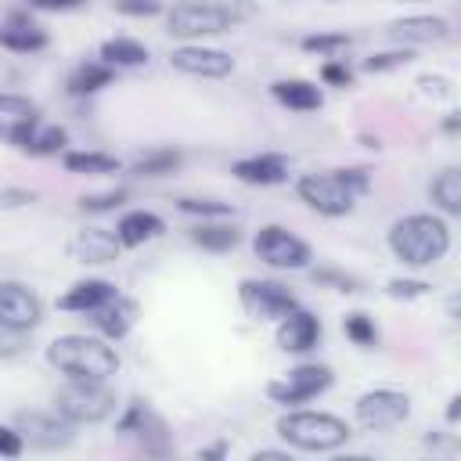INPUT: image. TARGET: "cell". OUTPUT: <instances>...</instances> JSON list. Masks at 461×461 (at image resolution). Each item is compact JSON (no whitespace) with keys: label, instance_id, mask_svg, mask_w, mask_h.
Here are the masks:
<instances>
[{"label":"cell","instance_id":"277c9868","mask_svg":"<svg viewBox=\"0 0 461 461\" xmlns=\"http://www.w3.org/2000/svg\"><path fill=\"white\" fill-rule=\"evenodd\" d=\"M367 191V173L364 169H339V173H313L299 180V198L324 212V216H346L357 198Z\"/></svg>","mask_w":461,"mask_h":461},{"label":"cell","instance_id":"603a6c76","mask_svg":"<svg viewBox=\"0 0 461 461\" xmlns=\"http://www.w3.org/2000/svg\"><path fill=\"white\" fill-rule=\"evenodd\" d=\"M101 58H104V65L137 68V65H148V47H140L137 40L115 36V40H104V43H101Z\"/></svg>","mask_w":461,"mask_h":461},{"label":"cell","instance_id":"d590c367","mask_svg":"<svg viewBox=\"0 0 461 461\" xmlns=\"http://www.w3.org/2000/svg\"><path fill=\"white\" fill-rule=\"evenodd\" d=\"M385 292H389L393 299H421V295L429 292V285H425V281H403V277H393Z\"/></svg>","mask_w":461,"mask_h":461},{"label":"cell","instance_id":"83f0119b","mask_svg":"<svg viewBox=\"0 0 461 461\" xmlns=\"http://www.w3.org/2000/svg\"><path fill=\"white\" fill-rule=\"evenodd\" d=\"M176 166H180V151L162 148V151L140 155V158L133 162V173H140V176H162V173H173Z\"/></svg>","mask_w":461,"mask_h":461},{"label":"cell","instance_id":"5b68a950","mask_svg":"<svg viewBox=\"0 0 461 461\" xmlns=\"http://www.w3.org/2000/svg\"><path fill=\"white\" fill-rule=\"evenodd\" d=\"M277 436L299 450H335L349 439V425L324 411H292L277 421Z\"/></svg>","mask_w":461,"mask_h":461},{"label":"cell","instance_id":"7bdbcfd3","mask_svg":"<svg viewBox=\"0 0 461 461\" xmlns=\"http://www.w3.org/2000/svg\"><path fill=\"white\" fill-rule=\"evenodd\" d=\"M252 457H256V461H288V454H285V450H256Z\"/></svg>","mask_w":461,"mask_h":461},{"label":"cell","instance_id":"52a82bcc","mask_svg":"<svg viewBox=\"0 0 461 461\" xmlns=\"http://www.w3.org/2000/svg\"><path fill=\"white\" fill-rule=\"evenodd\" d=\"M256 256L267 263V267H277V270H303L310 263V245L295 234H288L285 227H263L252 241Z\"/></svg>","mask_w":461,"mask_h":461},{"label":"cell","instance_id":"f35d334b","mask_svg":"<svg viewBox=\"0 0 461 461\" xmlns=\"http://www.w3.org/2000/svg\"><path fill=\"white\" fill-rule=\"evenodd\" d=\"M36 126H40V122H36V115H29V119H14V126L7 130V137H11L18 148H25V144H29V137L36 133Z\"/></svg>","mask_w":461,"mask_h":461},{"label":"cell","instance_id":"5bb4252c","mask_svg":"<svg viewBox=\"0 0 461 461\" xmlns=\"http://www.w3.org/2000/svg\"><path fill=\"white\" fill-rule=\"evenodd\" d=\"M321 342V321L313 317V313H306V310H292V313H285L281 317V324H277V346L281 349H288V353H306V349H313Z\"/></svg>","mask_w":461,"mask_h":461},{"label":"cell","instance_id":"f546056e","mask_svg":"<svg viewBox=\"0 0 461 461\" xmlns=\"http://www.w3.org/2000/svg\"><path fill=\"white\" fill-rule=\"evenodd\" d=\"M346 47H349L346 32H321V36L303 40V50H313V54H335V50H346Z\"/></svg>","mask_w":461,"mask_h":461},{"label":"cell","instance_id":"4316f807","mask_svg":"<svg viewBox=\"0 0 461 461\" xmlns=\"http://www.w3.org/2000/svg\"><path fill=\"white\" fill-rule=\"evenodd\" d=\"M65 169L68 173H115L119 158L115 155H101V151H68L65 155Z\"/></svg>","mask_w":461,"mask_h":461},{"label":"cell","instance_id":"836d02e7","mask_svg":"<svg viewBox=\"0 0 461 461\" xmlns=\"http://www.w3.org/2000/svg\"><path fill=\"white\" fill-rule=\"evenodd\" d=\"M0 115H14V119H29L36 115V104L22 94H0Z\"/></svg>","mask_w":461,"mask_h":461},{"label":"cell","instance_id":"60d3db41","mask_svg":"<svg viewBox=\"0 0 461 461\" xmlns=\"http://www.w3.org/2000/svg\"><path fill=\"white\" fill-rule=\"evenodd\" d=\"M313 281H317V285L331 281V285H339V292H357V281L346 277V274H335V270H321V274H313Z\"/></svg>","mask_w":461,"mask_h":461},{"label":"cell","instance_id":"ee69618b","mask_svg":"<svg viewBox=\"0 0 461 461\" xmlns=\"http://www.w3.org/2000/svg\"><path fill=\"white\" fill-rule=\"evenodd\" d=\"M457 414H461V400H457V396H454V400H450V407H447V418H450V421H454V418H457Z\"/></svg>","mask_w":461,"mask_h":461},{"label":"cell","instance_id":"2e32d148","mask_svg":"<svg viewBox=\"0 0 461 461\" xmlns=\"http://www.w3.org/2000/svg\"><path fill=\"white\" fill-rule=\"evenodd\" d=\"M133 317H137V306L130 299H122V295H112L108 303H101L97 310H90V321H94V328L104 339H122L133 328Z\"/></svg>","mask_w":461,"mask_h":461},{"label":"cell","instance_id":"d6986e66","mask_svg":"<svg viewBox=\"0 0 461 461\" xmlns=\"http://www.w3.org/2000/svg\"><path fill=\"white\" fill-rule=\"evenodd\" d=\"M234 176L241 184H281L288 176V162L285 155H252L234 162Z\"/></svg>","mask_w":461,"mask_h":461},{"label":"cell","instance_id":"30bf717a","mask_svg":"<svg viewBox=\"0 0 461 461\" xmlns=\"http://www.w3.org/2000/svg\"><path fill=\"white\" fill-rule=\"evenodd\" d=\"M407 414H411V400L396 389H375L357 400V421L364 429H393L407 421Z\"/></svg>","mask_w":461,"mask_h":461},{"label":"cell","instance_id":"cb8c5ba5","mask_svg":"<svg viewBox=\"0 0 461 461\" xmlns=\"http://www.w3.org/2000/svg\"><path fill=\"white\" fill-rule=\"evenodd\" d=\"M429 194H432V202H436L443 212L457 216V212H461V173H457L454 166L443 169V173L429 184Z\"/></svg>","mask_w":461,"mask_h":461},{"label":"cell","instance_id":"e575fe53","mask_svg":"<svg viewBox=\"0 0 461 461\" xmlns=\"http://www.w3.org/2000/svg\"><path fill=\"white\" fill-rule=\"evenodd\" d=\"M407 61H411L407 50H389V54H375V58H367L364 68H367V72H385V68H400V65H407Z\"/></svg>","mask_w":461,"mask_h":461},{"label":"cell","instance_id":"9a60e30c","mask_svg":"<svg viewBox=\"0 0 461 461\" xmlns=\"http://www.w3.org/2000/svg\"><path fill=\"white\" fill-rule=\"evenodd\" d=\"M119 249H122L119 234L101 230V227H86L72 238V256L79 263H112L119 256Z\"/></svg>","mask_w":461,"mask_h":461},{"label":"cell","instance_id":"484cf974","mask_svg":"<svg viewBox=\"0 0 461 461\" xmlns=\"http://www.w3.org/2000/svg\"><path fill=\"white\" fill-rule=\"evenodd\" d=\"M191 241L202 245V249H209V252H227V249H234V245L241 241V234H238V227L212 223V227H198V230H191Z\"/></svg>","mask_w":461,"mask_h":461},{"label":"cell","instance_id":"4fadbf2b","mask_svg":"<svg viewBox=\"0 0 461 461\" xmlns=\"http://www.w3.org/2000/svg\"><path fill=\"white\" fill-rule=\"evenodd\" d=\"M169 65L184 76H202V79H220L234 68V58L223 54V50H212V47H176L169 54Z\"/></svg>","mask_w":461,"mask_h":461},{"label":"cell","instance_id":"ac0fdd59","mask_svg":"<svg viewBox=\"0 0 461 461\" xmlns=\"http://www.w3.org/2000/svg\"><path fill=\"white\" fill-rule=\"evenodd\" d=\"M0 47L18 50V54H29V50L47 47V32H43L36 22H29L25 14H11V18L0 25Z\"/></svg>","mask_w":461,"mask_h":461},{"label":"cell","instance_id":"b9f144b4","mask_svg":"<svg viewBox=\"0 0 461 461\" xmlns=\"http://www.w3.org/2000/svg\"><path fill=\"white\" fill-rule=\"evenodd\" d=\"M29 7H36V11H72V7H79L83 0H25Z\"/></svg>","mask_w":461,"mask_h":461},{"label":"cell","instance_id":"e0dca14e","mask_svg":"<svg viewBox=\"0 0 461 461\" xmlns=\"http://www.w3.org/2000/svg\"><path fill=\"white\" fill-rule=\"evenodd\" d=\"M447 32L450 25L439 14H414V18H400L389 25V36L403 43H436V40H447Z\"/></svg>","mask_w":461,"mask_h":461},{"label":"cell","instance_id":"9c48e42d","mask_svg":"<svg viewBox=\"0 0 461 461\" xmlns=\"http://www.w3.org/2000/svg\"><path fill=\"white\" fill-rule=\"evenodd\" d=\"M238 295H241V306L259 321H281L285 313L295 310V295L277 281H252L249 277V281H241Z\"/></svg>","mask_w":461,"mask_h":461},{"label":"cell","instance_id":"f6af8a7d","mask_svg":"<svg viewBox=\"0 0 461 461\" xmlns=\"http://www.w3.org/2000/svg\"><path fill=\"white\" fill-rule=\"evenodd\" d=\"M223 454V447H209V450H202V457H220Z\"/></svg>","mask_w":461,"mask_h":461},{"label":"cell","instance_id":"d6a6232c","mask_svg":"<svg viewBox=\"0 0 461 461\" xmlns=\"http://www.w3.org/2000/svg\"><path fill=\"white\" fill-rule=\"evenodd\" d=\"M122 202H126V191L115 187V191H104V194H90V198H83L79 205H83L86 212H108V209H115V205H122Z\"/></svg>","mask_w":461,"mask_h":461},{"label":"cell","instance_id":"3957f363","mask_svg":"<svg viewBox=\"0 0 461 461\" xmlns=\"http://www.w3.org/2000/svg\"><path fill=\"white\" fill-rule=\"evenodd\" d=\"M252 18L249 0H230V4H202V0H184L166 14V25L180 40H198V36H216L227 32L230 25Z\"/></svg>","mask_w":461,"mask_h":461},{"label":"cell","instance_id":"7c38bea8","mask_svg":"<svg viewBox=\"0 0 461 461\" xmlns=\"http://www.w3.org/2000/svg\"><path fill=\"white\" fill-rule=\"evenodd\" d=\"M40 299L36 292H29L18 281H0V328L7 331H25L32 324H40Z\"/></svg>","mask_w":461,"mask_h":461},{"label":"cell","instance_id":"ba28073f","mask_svg":"<svg viewBox=\"0 0 461 461\" xmlns=\"http://www.w3.org/2000/svg\"><path fill=\"white\" fill-rule=\"evenodd\" d=\"M328 385H331V367H324V364H299L281 382H270L267 393L277 403H306L317 393H324Z\"/></svg>","mask_w":461,"mask_h":461},{"label":"cell","instance_id":"4dcf8cb0","mask_svg":"<svg viewBox=\"0 0 461 461\" xmlns=\"http://www.w3.org/2000/svg\"><path fill=\"white\" fill-rule=\"evenodd\" d=\"M346 335H349L357 346H375V339H378V335H375V324H371L364 313H349V317H346Z\"/></svg>","mask_w":461,"mask_h":461},{"label":"cell","instance_id":"f1b7e54d","mask_svg":"<svg viewBox=\"0 0 461 461\" xmlns=\"http://www.w3.org/2000/svg\"><path fill=\"white\" fill-rule=\"evenodd\" d=\"M65 140H68V133H65L61 126H43V130L36 126V133L29 137V144H25L22 151H29V155H54Z\"/></svg>","mask_w":461,"mask_h":461},{"label":"cell","instance_id":"6da1fadb","mask_svg":"<svg viewBox=\"0 0 461 461\" xmlns=\"http://www.w3.org/2000/svg\"><path fill=\"white\" fill-rule=\"evenodd\" d=\"M389 249L396 252V259L411 263V267H429L439 263L450 249V230L439 216L429 212H414L393 223L389 230Z\"/></svg>","mask_w":461,"mask_h":461},{"label":"cell","instance_id":"8992f818","mask_svg":"<svg viewBox=\"0 0 461 461\" xmlns=\"http://www.w3.org/2000/svg\"><path fill=\"white\" fill-rule=\"evenodd\" d=\"M54 411L61 418H68L72 425L83 421H104L115 411V396L104 389V382H90V378H72L68 385L58 389L54 396Z\"/></svg>","mask_w":461,"mask_h":461},{"label":"cell","instance_id":"d4e9b609","mask_svg":"<svg viewBox=\"0 0 461 461\" xmlns=\"http://www.w3.org/2000/svg\"><path fill=\"white\" fill-rule=\"evenodd\" d=\"M108 83H112V65H97V61H86L68 76V90L72 94H94V90H101Z\"/></svg>","mask_w":461,"mask_h":461},{"label":"cell","instance_id":"44dd1931","mask_svg":"<svg viewBox=\"0 0 461 461\" xmlns=\"http://www.w3.org/2000/svg\"><path fill=\"white\" fill-rule=\"evenodd\" d=\"M115 234H119V241H122V245H130V249H133V245H144V241L158 238V234H162V220H158L155 212L137 209V212H126V216L119 220Z\"/></svg>","mask_w":461,"mask_h":461},{"label":"cell","instance_id":"7402d4cb","mask_svg":"<svg viewBox=\"0 0 461 461\" xmlns=\"http://www.w3.org/2000/svg\"><path fill=\"white\" fill-rule=\"evenodd\" d=\"M274 90V97L281 101V104H288V108H295V112H313V108H321V90L313 86V83H306V79H281V83H274L270 86Z\"/></svg>","mask_w":461,"mask_h":461},{"label":"cell","instance_id":"74e56055","mask_svg":"<svg viewBox=\"0 0 461 461\" xmlns=\"http://www.w3.org/2000/svg\"><path fill=\"white\" fill-rule=\"evenodd\" d=\"M22 447H25L22 432H18V429L0 425V454H4V457H18V454H22Z\"/></svg>","mask_w":461,"mask_h":461},{"label":"cell","instance_id":"7a4b0ae2","mask_svg":"<svg viewBox=\"0 0 461 461\" xmlns=\"http://www.w3.org/2000/svg\"><path fill=\"white\" fill-rule=\"evenodd\" d=\"M47 360L68 375V378H90V382H104L108 375L119 371V357L108 342L94 339V335H61L47 346Z\"/></svg>","mask_w":461,"mask_h":461},{"label":"cell","instance_id":"8d00e7d4","mask_svg":"<svg viewBox=\"0 0 461 461\" xmlns=\"http://www.w3.org/2000/svg\"><path fill=\"white\" fill-rule=\"evenodd\" d=\"M115 11L133 14V18H148V14H158L162 4L158 0H115Z\"/></svg>","mask_w":461,"mask_h":461},{"label":"cell","instance_id":"ffe728a7","mask_svg":"<svg viewBox=\"0 0 461 461\" xmlns=\"http://www.w3.org/2000/svg\"><path fill=\"white\" fill-rule=\"evenodd\" d=\"M112 295H115V288H112L108 281L90 277V281H76V285L58 299V306H61V310H72V313H90V310H97L101 303H108Z\"/></svg>","mask_w":461,"mask_h":461},{"label":"cell","instance_id":"ab89813d","mask_svg":"<svg viewBox=\"0 0 461 461\" xmlns=\"http://www.w3.org/2000/svg\"><path fill=\"white\" fill-rule=\"evenodd\" d=\"M321 79H324V83H331V86H349L353 72H349L346 65H335V61H328V65L321 68Z\"/></svg>","mask_w":461,"mask_h":461},{"label":"cell","instance_id":"8fae6325","mask_svg":"<svg viewBox=\"0 0 461 461\" xmlns=\"http://www.w3.org/2000/svg\"><path fill=\"white\" fill-rule=\"evenodd\" d=\"M14 429L22 432V439H29V443H32V447H40V450L68 447V443H72V436H76V432H72V421H68V418H61L58 411H54V414L22 411Z\"/></svg>","mask_w":461,"mask_h":461},{"label":"cell","instance_id":"1f68e13d","mask_svg":"<svg viewBox=\"0 0 461 461\" xmlns=\"http://www.w3.org/2000/svg\"><path fill=\"white\" fill-rule=\"evenodd\" d=\"M184 212H198V216H230L227 202H212V198H180Z\"/></svg>","mask_w":461,"mask_h":461}]
</instances>
